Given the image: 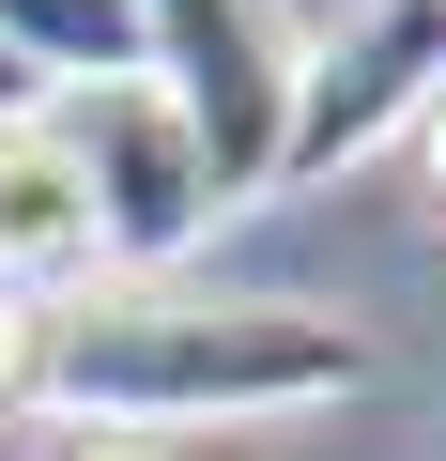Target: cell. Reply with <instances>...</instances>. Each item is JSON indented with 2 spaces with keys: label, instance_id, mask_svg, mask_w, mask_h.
<instances>
[{
  "label": "cell",
  "instance_id": "obj_1",
  "mask_svg": "<svg viewBox=\"0 0 446 461\" xmlns=\"http://www.w3.org/2000/svg\"><path fill=\"white\" fill-rule=\"evenodd\" d=\"M369 384V323L293 308V293H93L77 323H47L32 400L108 415V430H200V415H308Z\"/></svg>",
  "mask_w": 446,
  "mask_h": 461
},
{
  "label": "cell",
  "instance_id": "obj_2",
  "mask_svg": "<svg viewBox=\"0 0 446 461\" xmlns=\"http://www.w3.org/2000/svg\"><path fill=\"white\" fill-rule=\"evenodd\" d=\"M139 32H154V93H169L185 139H200L215 215H247V200L278 185V154H293V93H308L278 0H139Z\"/></svg>",
  "mask_w": 446,
  "mask_h": 461
},
{
  "label": "cell",
  "instance_id": "obj_3",
  "mask_svg": "<svg viewBox=\"0 0 446 461\" xmlns=\"http://www.w3.org/2000/svg\"><path fill=\"white\" fill-rule=\"evenodd\" d=\"M62 154H77V185H93V262H108V277H139V293H154L200 230H215L200 139H185V108H169L154 77L77 93V108H62Z\"/></svg>",
  "mask_w": 446,
  "mask_h": 461
},
{
  "label": "cell",
  "instance_id": "obj_4",
  "mask_svg": "<svg viewBox=\"0 0 446 461\" xmlns=\"http://www.w3.org/2000/svg\"><path fill=\"white\" fill-rule=\"evenodd\" d=\"M431 93H446V0H369V16L339 32V62H308V93H293V154H278V185H323V169L385 154Z\"/></svg>",
  "mask_w": 446,
  "mask_h": 461
},
{
  "label": "cell",
  "instance_id": "obj_5",
  "mask_svg": "<svg viewBox=\"0 0 446 461\" xmlns=\"http://www.w3.org/2000/svg\"><path fill=\"white\" fill-rule=\"evenodd\" d=\"M93 277V185L62 154V123H0V293L47 308Z\"/></svg>",
  "mask_w": 446,
  "mask_h": 461
},
{
  "label": "cell",
  "instance_id": "obj_6",
  "mask_svg": "<svg viewBox=\"0 0 446 461\" xmlns=\"http://www.w3.org/2000/svg\"><path fill=\"white\" fill-rule=\"evenodd\" d=\"M0 62H32L47 93H108V77H154V32L139 0H0Z\"/></svg>",
  "mask_w": 446,
  "mask_h": 461
},
{
  "label": "cell",
  "instance_id": "obj_7",
  "mask_svg": "<svg viewBox=\"0 0 446 461\" xmlns=\"http://www.w3.org/2000/svg\"><path fill=\"white\" fill-rule=\"evenodd\" d=\"M32 369H47V308H16V293H0V430L32 415Z\"/></svg>",
  "mask_w": 446,
  "mask_h": 461
},
{
  "label": "cell",
  "instance_id": "obj_8",
  "mask_svg": "<svg viewBox=\"0 0 446 461\" xmlns=\"http://www.w3.org/2000/svg\"><path fill=\"white\" fill-rule=\"evenodd\" d=\"M400 139H415V169H431V200H446V93H431V108H415Z\"/></svg>",
  "mask_w": 446,
  "mask_h": 461
},
{
  "label": "cell",
  "instance_id": "obj_9",
  "mask_svg": "<svg viewBox=\"0 0 446 461\" xmlns=\"http://www.w3.org/2000/svg\"><path fill=\"white\" fill-rule=\"evenodd\" d=\"M32 93H47V77H32V62H0V123H32Z\"/></svg>",
  "mask_w": 446,
  "mask_h": 461
},
{
  "label": "cell",
  "instance_id": "obj_10",
  "mask_svg": "<svg viewBox=\"0 0 446 461\" xmlns=\"http://www.w3.org/2000/svg\"><path fill=\"white\" fill-rule=\"evenodd\" d=\"M77 461H154V446H77Z\"/></svg>",
  "mask_w": 446,
  "mask_h": 461
},
{
  "label": "cell",
  "instance_id": "obj_11",
  "mask_svg": "<svg viewBox=\"0 0 446 461\" xmlns=\"http://www.w3.org/2000/svg\"><path fill=\"white\" fill-rule=\"evenodd\" d=\"M0 461H16V430H0Z\"/></svg>",
  "mask_w": 446,
  "mask_h": 461
}]
</instances>
